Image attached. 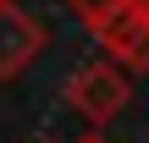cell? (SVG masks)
Returning <instances> with one entry per match:
<instances>
[{"instance_id":"obj_1","label":"cell","mask_w":149,"mask_h":143,"mask_svg":"<svg viewBox=\"0 0 149 143\" xmlns=\"http://www.w3.org/2000/svg\"><path fill=\"white\" fill-rule=\"evenodd\" d=\"M127 105H133V83H127V72L116 61H88V66H77L66 77V110H77L94 132L111 127Z\"/></svg>"},{"instance_id":"obj_2","label":"cell","mask_w":149,"mask_h":143,"mask_svg":"<svg viewBox=\"0 0 149 143\" xmlns=\"http://www.w3.org/2000/svg\"><path fill=\"white\" fill-rule=\"evenodd\" d=\"M39 50H44V22L22 6H6L0 11V83L22 77L39 61Z\"/></svg>"},{"instance_id":"obj_3","label":"cell","mask_w":149,"mask_h":143,"mask_svg":"<svg viewBox=\"0 0 149 143\" xmlns=\"http://www.w3.org/2000/svg\"><path fill=\"white\" fill-rule=\"evenodd\" d=\"M100 44H105V61H116L127 72H149V17L127 11L122 22H111L100 33Z\"/></svg>"},{"instance_id":"obj_4","label":"cell","mask_w":149,"mask_h":143,"mask_svg":"<svg viewBox=\"0 0 149 143\" xmlns=\"http://www.w3.org/2000/svg\"><path fill=\"white\" fill-rule=\"evenodd\" d=\"M72 17L100 39L111 22H122V17H127V0H72Z\"/></svg>"},{"instance_id":"obj_5","label":"cell","mask_w":149,"mask_h":143,"mask_svg":"<svg viewBox=\"0 0 149 143\" xmlns=\"http://www.w3.org/2000/svg\"><path fill=\"white\" fill-rule=\"evenodd\" d=\"M127 11H138V17H149V0H127Z\"/></svg>"},{"instance_id":"obj_6","label":"cell","mask_w":149,"mask_h":143,"mask_svg":"<svg viewBox=\"0 0 149 143\" xmlns=\"http://www.w3.org/2000/svg\"><path fill=\"white\" fill-rule=\"evenodd\" d=\"M77 143H111V138H105V132H83Z\"/></svg>"},{"instance_id":"obj_7","label":"cell","mask_w":149,"mask_h":143,"mask_svg":"<svg viewBox=\"0 0 149 143\" xmlns=\"http://www.w3.org/2000/svg\"><path fill=\"white\" fill-rule=\"evenodd\" d=\"M6 6H17V0H0V11H6Z\"/></svg>"},{"instance_id":"obj_8","label":"cell","mask_w":149,"mask_h":143,"mask_svg":"<svg viewBox=\"0 0 149 143\" xmlns=\"http://www.w3.org/2000/svg\"><path fill=\"white\" fill-rule=\"evenodd\" d=\"M33 143H50V138H33Z\"/></svg>"}]
</instances>
